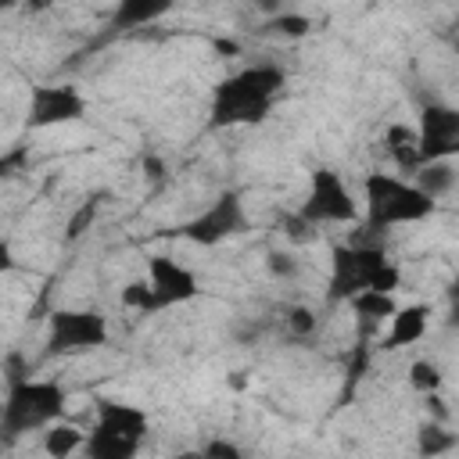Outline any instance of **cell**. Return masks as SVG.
I'll return each instance as SVG.
<instances>
[{
  "mask_svg": "<svg viewBox=\"0 0 459 459\" xmlns=\"http://www.w3.org/2000/svg\"><path fill=\"white\" fill-rule=\"evenodd\" d=\"M287 82L283 68L276 65H255L230 79H222L212 93V126H255L269 115L280 86Z\"/></svg>",
  "mask_w": 459,
  "mask_h": 459,
  "instance_id": "6da1fadb",
  "label": "cell"
},
{
  "mask_svg": "<svg viewBox=\"0 0 459 459\" xmlns=\"http://www.w3.org/2000/svg\"><path fill=\"white\" fill-rule=\"evenodd\" d=\"M402 283L398 269L387 262V255L380 247L369 244H337L333 247V262H330V287L326 298L330 301H351L362 290H377V294H391Z\"/></svg>",
  "mask_w": 459,
  "mask_h": 459,
  "instance_id": "7a4b0ae2",
  "label": "cell"
},
{
  "mask_svg": "<svg viewBox=\"0 0 459 459\" xmlns=\"http://www.w3.org/2000/svg\"><path fill=\"white\" fill-rule=\"evenodd\" d=\"M65 387L54 380H22L7 387L4 409H0V430L4 437H22L29 430H43L61 420L65 412Z\"/></svg>",
  "mask_w": 459,
  "mask_h": 459,
  "instance_id": "3957f363",
  "label": "cell"
},
{
  "mask_svg": "<svg viewBox=\"0 0 459 459\" xmlns=\"http://www.w3.org/2000/svg\"><path fill=\"white\" fill-rule=\"evenodd\" d=\"M362 186H366V222L377 233H384L387 226H398V222H420L437 204L412 183L394 179L387 172H369Z\"/></svg>",
  "mask_w": 459,
  "mask_h": 459,
  "instance_id": "277c9868",
  "label": "cell"
},
{
  "mask_svg": "<svg viewBox=\"0 0 459 459\" xmlns=\"http://www.w3.org/2000/svg\"><path fill=\"white\" fill-rule=\"evenodd\" d=\"M108 341V323L100 312H82V308H57L50 312L47 323V355H72V351H90Z\"/></svg>",
  "mask_w": 459,
  "mask_h": 459,
  "instance_id": "5b68a950",
  "label": "cell"
},
{
  "mask_svg": "<svg viewBox=\"0 0 459 459\" xmlns=\"http://www.w3.org/2000/svg\"><path fill=\"white\" fill-rule=\"evenodd\" d=\"M298 215L308 226H319V222H355L359 219V204H355L351 190L344 186V179L333 169H316L312 183H308V197L298 208Z\"/></svg>",
  "mask_w": 459,
  "mask_h": 459,
  "instance_id": "8992f818",
  "label": "cell"
},
{
  "mask_svg": "<svg viewBox=\"0 0 459 459\" xmlns=\"http://www.w3.org/2000/svg\"><path fill=\"white\" fill-rule=\"evenodd\" d=\"M247 230V215H244V204H240V194L226 190L219 194L197 219H190L186 226H179V237L201 244V247H212L226 237H237Z\"/></svg>",
  "mask_w": 459,
  "mask_h": 459,
  "instance_id": "52a82bcc",
  "label": "cell"
},
{
  "mask_svg": "<svg viewBox=\"0 0 459 459\" xmlns=\"http://www.w3.org/2000/svg\"><path fill=\"white\" fill-rule=\"evenodd\" d=\"M455 151H459V111L448 104H427L420 111V129H416L420 169L430 161H448Z\"/></svg>",
  "mask_w": 459,
  "mask_h": 459,
  "instance_id": "ba28073f",
  "label": "cell"
},
{
  "mask_svg": "<svg viewBox=\"0 0 459 459\" xmlns=\"http://www.w3.org/2000/svg\"><path fill=\"white\" fill-rule=\"evenodd\" d=\"M86 115V97L72 86H32L29 90V129H47V126H65Z\"/></svg>",
  "mask_w": 459,
  "mask_h": 459,
  "instance_id": "9c48e42d",
  "label": "cell"
},
{
  "mask_svg": "<svg viewBox=\"0 0 459 459\" xmlns=\"http://www.w3.org/2000/svg\"><path fill=\"white\" fill-rule=\"evenodd\" d=\"M147 283H151V294H154V312L161 308H172V305H183L190 298H197V276L165 258V255H154L151 265H147Z\"/></svg>",
  "mask_w": 459,
  "mask_h": 459,
  "instance_id": "30bf717a",
  "label": "cell"
},
{
  "mask_svg": "<svg viewBox=\"0 0 459 459\" xmlns=\"http://www.w3.org/2000/svg\"><path fill=\"white\" fill-rule=\"evenodd\" d=\"M97 427H104V430H115V434H126V437H136V441H143V437H147V427H151V420H147V412H143V409H136V405H126V402H108V398H100V402H97Z\"/></svg>",
  "mask_w": 459,
  "mask_h": 459,
  "instance_id": "8fae6325",
  "label": "cell"
},
{
  "mask_svg": "<svg viewBox=\"0 0 459 459\" xmlns=\"http://www.w3.org/2000/svg\"><path fill=\"white\" fill-rule=\"evenodd\" d=\"M427 316H430L427 305H405V308H394V316H391V330H387V337H384L380 348L391 351V348H402V344L420 341L423 330H427Z\"/></svg>",
  "mask_w": 459,
  "mask_h": 459,
  "instance_id": "7c38bea8",
  "label": "cell"
},
{
  "mask_svg": "<svg viewBox=\"0 0 459 459\" xmlns=\"http://www.w3.org/2000/svg\"><path fill=\"white\" fill-rule=\"evenodd\" d=\"M140 445L143 441L126 437V434H115V430H104V427H93L90 437L82 441L86 459H136Z\"/></svg>",
  "mask_w": 459,
  "mask_h": 459,
  "instance_id": "4fadbf2b",
  "label": "cell"
},
{
  "mask_svg": "<svg viewBox=\"0 0 459 459\" xmlns=\"http://www.w3.org/2000/svg\"><path fill=\"white\" fill-rule=\"evenodd\" d=\"M169 11H172L169 0H122L111 14V29H140V25L158 22Z\"/></svg>",
  "mask_w": 459,
  "mask_h": 459,
  "instance_id": "5bb4252c",
  "label": "cell"
},
{
  "mask_svg": "<svg viewBox=\"0 0 459 459\" xmlns=\"http://www.w3.org/2000/svg\"><path fill=\"white\" fill-rule=\"evenodd\" d=\"M387 151L398 161L402 172H420V154H416V129L394 122L387 126Z\"/></svg>",
  "mask_w": 459,
  "mask_h": 459,
  "instance_id": "9a60e30c",
  "label": "cell"
},
{
  "mask_svg": "<svg viewBox=\"0 0 459 459\" xmlns=\"http://www.w3.org/2000/svg\"><path fill=\"white\" fill-rule=\"evenodd\" d=\"M416 176H420V179H416L412 186L423 190L430 201H437L441 194H448V190L455 186V169H452L448 161H430V165H423Z\"/></svg>",
  "mask_w": 459,
  "mask_h": 459,
  "instance_id": "2e32d148",
  "label": "cell"
},
{
  "mask_svg": "<svg viewBox=\"0 0 459 459\" xmlns=\"http://www.w3.org/2000/svg\"><path fill=\"white\" fill-rule=\"evenodd\" d=\"M82 430L79 427H68V423H50L47 434H43V452L50 459H68L75 448H82Z\"/></svg>",
  "mask_w": 459,
  "mask_h": 459,
  "instance_id": "e0dca14e",
  "label": "cell"
},
{
  "mask_svg": "<svg viewBox=\"0 0 459 459\" xmlns=\"http://www.w3.org/2000/svg\"><path fill=\"white\" fill-rule=\"evenodd\" d=\"M351 308H355V316L362 319V326H377L380 319H387V316H394V298L391 294H377V290H362V294H355L351 298Z\"/></svg>",
  "mask_w": 459,
  "mask_h": 459,
  "instance_id": "ac0fdd59",
  "label": "cell"
},
{
  "mask_svg": "<svg viewBox=\"0 0 459 459\" xmlns=\"http://www.w3.org/2000/svg\"><path fill=\"white\" fill-rule=\"evenodd\" d=\"M452 448H455V434L445 430L441 423L430 420V423H423L416 430V452H420V459H437V455H445Z\"/></svg>",
  "mask_w": 459,
  "mask_h": 459,
  "instance_id": "d6986e66",
  "label": "cell"
},
{
  "mask_svg": "<svg viewBox=\"0 0 459 459\" xmlns=\"http://www.w3.org/2000/svg\"><path fill=\"white\" fill-rule=\"evenodd\" d=\"M409 384H412L416 391H423V394H434V391L441 387V369H437V362H427V359L412 362V366H409Z\"/></svg>",
  "mask_w": 459,
  "mask_h": 459,
  "instance_id": "ffe728a7",
  "label": "cell"
},
{
  "mask_svg": "<svg viewBox=\"0 0 459 459\" xmlns=\"http://www.w3.org/2000/svg\"><path fill=\"white\" fill-rule=\"evenodd\" d=\"M122 305L126 308H140V312H154V294H151V283L147 280H129L122 287Z\"/></svg>",
  "mask_w": 459,
  "mask_h": 459,
  "instance_id": "44dd1931",
  "label": "cell"
},
{
  "mask_svg": "<svg viewBox=\"0 0 459 459\" xmlns=\"http://www.w3.org/2000/svg\"><path fill=\"white\" fill-rule=\"evenodd\" d=\"M97 208H100V201L97 197H90L86 204H79L75 208V215L68 219V230H65V240H79L90 226H93V219H97Z\"/></svg>",
  "mask_w": 459,
  "mask_h": 459,
  "instance_id": "7402d4cb",
  "label": "cell"
},
{
  "mask_svg": "<svg viewBox=\"0 0 459 459\" xmlns=\"http://www.w3.org/2000/svg\"><path fill=\"white\" fill-rule=\"evenodd\" d=\"M265 29H273V32H280V36L298 39V36H305V32L312 29V22H308L305 14H294V11H290V14H276V18H273Z\"/></svg>",
  "mask_w": 459,
  "mask_h": 459,
  "instance_id": "603a6c76",
  "label": "cell"
},
{
  "mask_svg": "<svg viewBox=\"0 0 459 459\" xmlns=\"http://www.w3.org/2000/svg\"><path fill=\"white\" fill-rule=\"evenodd\" d=\"M287 330H290L294 337H308V333L316 330V312L305 308V305H290V308H287Z\"/></svg>",
  "mask_w": 459,
  "mask_h": 459,
  "instance_id": "cb8c5ba5",
  "label": "cell"
},
{
  "mask_svg": "<svg viewBox=\"0 0 459 459\" xmlns=\"http://www.w3.org/2000/svg\"><path fill=\"white\" fill-rule=\"evenodd\" d=\"M366 366H369V348H366V337L355 344V351H351V366H348V387H344V398L351 394V387L362 380V373H366Z\"/></svg>",
  "mask_w": 459,
  "mask_h": 459,
  "instance_id": "d4e9b609",
  "label": "cell"
},
{
  "mask_svg": "<svg viewBox=\"0 0 459 459\" xmlns=\"http://www.w3.org/2000/svg\"><path fill=\"white\" fill-rule=\"evenodd\" d=\"M265 265H269V273H273V276H280V280L298 276V258H294V255H287V251H269Z\"/></svg>",
  "mask_w": 459,
  "mask_h": 459,
  "instance_id": "484cf974",
  "label": "cell"
},
{
  "mask_svg": "<svg viewBox=\"0 0 459 459\" xmlns=\"http://www.w3.org/2000/svg\"><path fill=\"white\" fill-rule=\"evenodd\" d=\"M201 452H204V459H247V455H244V452H240L233 441H222V437L208 441Z\"/></svg>",
  "mask_w": 459,
  "mask_h": 459,
  "instance_id": "4316f807",
  "label": "cell"
},
{
  "mask_svg": "<svg viewBox=\"0 0 459 459\" xmlns=\"http://www.w3.org/2000/svg\"><path fill=\"white\" fill-rule=\"evenodd\" d=\"M280 222H283V233H287L290 240H308V237H312V230H316V226H308L301 215H283Z\"/></svg>",
  "mask_w": 459,
  "mask_h": 459,
  "instance_id": "83f0119b",
  "label": "cell"
},
{
  "mask_svg": "<svg viewBox=\"0 0 459 459\" xmlns=\"http://www.w3.org/2000/svg\"><path fill=\"white\" fill-rule=\"evenodd\" d=\"M25 373H29V366L22 362V355H7V380L11 384H22V380H29Z\"/></svg>",
  "mask_w": 459,
  "mask_h": 459,
  "instance_id": "f1b7e54d",
  "label": "cell"
},
{
  "mask_svg": "<svg viewBox=\"0 0 459 459\" xmlns=\"http://www.w3.org/2000/svg\"><path fill=\"white\" fill-rule=\"evenodd\" d=\"M22 165H25V151H11V154H4V158H0V179L11 176V172H18Z\"/></svg>",
  "mask_w": 459,
  "mask_h": 459,
  "instance_id": "f546056e",
  "label": "cell"
},
{
  "mask_svg": "<svg viewBox=\"0 0 459 459\" xmlns=\"http://www.w3.org/2000/svg\"><path fill=\"white\" fill-rule=\"evenodd\" d=\"M14 269V255H11V244L7 240H0V276L4 273H11Z\"/></svg>",
  "mask_w": 459,
  "mask_h": 459,
  "instance_id": "4dcf8cb0",
  "label": "cell"
},
{
  "mask_svg": "<svg viewBox=\"0 0 459 459\" xmlns=\"http://www.w3.org/2000/svg\"><path fill=\"white\" fill-rule=\"evenodd\" d=\"M215 50H219V54H226V57H237V54H240V43L222 36V39H215Z\"/></svg>",
  "mask_w": 459,
  "mask_h": 459,
  "instance_id": "1f68e13d",
  "label": "cell"
},
{
  "mask_svg": "<svg viewBox=\"0 0 459 459\" xmlns=\"http://www.w3.org/2000/svg\"><path fill=\"white\" fill-rule=\"evenodd\" d=\"M143 172H147L151 179H161V172H165V169H161V161H158V158H151V154H147V158H143Z\"/></svg>",
  "mask_w": 459,
  "mask_h": 459,
  "instance_id": "d6a6232c",
  "label": "cell"
},
{
  "mask_svg": "<svg viewBox=\"0 0 459 459\" xmlns=\"http://www.w3.org/2000/svg\"><path fill=\"white\" fill-rule=\"evenodd\" d=\"M179 459H204V452H183Z\"/></svg>",
  "mask_w": 459,
  "mask_h": 459,
  "instance_id": "836d02e7",
  "label": "cell"
}]
</instances>
